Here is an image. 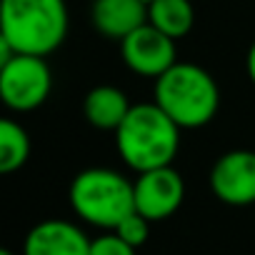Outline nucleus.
I'll list each match as a JSON object with an SVG mask.
<instances>
[{"mask_svg": "<svg viewBox=\"0 0 255 255\" xmlns=\"http://www.w3.org/2000/svg\"><path fill=\"white\" fill-rule=\"evenodd\" d=\"M115 145L125 165L138 173L173 165L180 148V128L160 110L158 103L133 105L115 130Z\"/></svg>", "mask_w": 255, "mask_h": 255, "instance_id": "f257e3e1", "label": "nucleus"}, {"mask_svg": "<svg viewBox=\"0 0 255 255\" xmlns=\"http://www.w3.org/2000/svg\"><path fill=\"white\" fill-rule=\"evenodd\" d=\"M153 103L180 128L195 130L208 125L220 108V90L213 75L195 63H175L155 78Z\"/></svg>", "mask_w": 255, "mask_h": 255, "instance_id": "f03ea898", "label": "nucleus"}, {"mask_svg": "<svg viewBox=\"0 0 255 255\" xmlns=\"http://www.w3.org/2000/svg\"><path fill=\"white\" fill-rule=\"evenodd\" d=\"M68 35L65 0H3L0 38L20 55H50Z\"/></svg>", "mask_w": 255, "mask_h": 255, "instance_id": "7ed1b4c3", "label": "nucleus"}, {"mask_svg": "<svg viewBox=\"0 0 255 255\" xmlns=\"http://www.w3.org/2000/svg\"><path fill=\"white\" fill-rule=\"evenodd\" d=\"M68 198L80 220L103 230H115L128 215L135 213L133 183L110 168H88L78 173Z\"/></svg>", "mask_w": 255, "mask_h": 255, "instance_id": "20e7f679", "label": "nucleus"}, {"mask_svg": "<svg viewBox=\"0 0 255 255\" xmlns=\"http://www.w3.org/2000/svg\"><path fill=\"white\" fill-rule=\"evenodd\" d=\"M53 88V75L40 55H15L0 65V98L10 110L30 113L40 108Z\"/></svg>", "mask_w": 255, "mask_h": 255, "instance_id": "39448f33", "label": "nucleus"}, {"mask_svg": "<svg viewBox=\"0 0 255 255\" xmlns=\"http://www.w3.org/2000/svg\"><path fill=\"white\" fill-rule=\"evenodd\" d=\"M120 53L128 68L145 78H160L178 63L175 40L150 23L120 40Z\"/></svg>", "mask_w": 255, "mask_h": 255, "instance_id": "423d86ee", "label": "nucleus"}, {"mask_svg": "<svg viewBox=\"0 0 255 255\" xmlns=\"http://www.w3.org/2000/svg\"><path fill=\"white\" fill-rule=\"evenodd\" d=\"M133 188H135V210L150 223L170 218L183 205L185 198L183 175L173 165L138 173Z\"/></svg>", "mask_w": 255, "mask_h": 255, "instance_id": "0eeeda50", "label": "nucleus"}, {"mask_svg": "<svg viewBox=\"0 0 255 255\" xmlns=\"http://www.w3.org/2000/svg\"><path fill=\"white\" fill-rule=\"evenodd\" d=\"M210 190L225 205H253L255 203V153L230 150L220 155L210 170Z\"/></svg>", "mask_w": 255, "mask_h": 255, "instance_id": "6e6552de", "label": "nucleus"}, {"mask_svg": "<svg viewBox=\"0 0 255 255\" xmlns=\"http://www.w3.org/2000/svg\"><path fill=\"white\" fill-rule=\"evenodd\" d=\"M90 238L70 220H43L30 228L23 255H90Z\"/></svg>", "mask_w": 255, "mask_h": 255, "instance_id": "1a4fd4ad", "label": "nucleus"}, {"mask_svg": "<svg viewBox=\"0 0 255 255\" xmlns=\"http://www.w3.org/2000/svg\"><path fill=\"white\" fill-rule=\"evenodd\" d=\"M90 20L100 35L110 40H125L148 23V3L145 0H93Z\"/></svg>", "mask_w": 255, "mask_h": 255, "instance_id": "9d476101", "label": "nucleus"}, {"mask_svg": "<svg viewBox=\"0 0 255 255\" xmlns=\"http://www.w3.org/2000/svg\"><path fill=\"white\" fill-rule=\"evenodd\" d=\"M130 108L133 105L128 103V95L115 85H98L83 100L85 120L98 130H118Z\"/></svg>", "mask_w": 255, "mask_h": 255, "instance_id": "9b49d317", "label": "nucleus"}, {"mask_svg": "<svg viewBox=\"0 0 255 255\" xmlns=\"http://www.w3.org/2000/svg\"><path fill=\"white\" fill-rule=\"evenodd\" d=\"M148 23L173 40H180L190 33L195 23V10L190 0H153L148 3Z\"/></svg>", "mask_w": 255, "mask_h": 255, "instance_id": "f8f14e48", "label": "nucleus"}, {"mask_svg": "<svg viewBox=\"0 0 255 255\" xmlns=\"http://www.w3.org/2000/svg\"><path fill=\"white\" fill-rule=\"evenodd\" d=\"M30 158V138L25 128L10 118L0 120V173H15Z\"/></svg>", "mask_w": 255, "mask_h": 255, "instance_id": "ddd939ff", "label": "nucleus"}, {"mask_svg": "<svg viewBox=\"0 0 255 255\" xmlns=\"http://www.w3.org/2000/svg\"><path fill=\"white\" fill-rule=\"evenodd\" d=\"M113 233H118L128 245H133V248H140V245H145L148 243V235H150V220L148 218H143L138 210L135 213H130L128 215Z\"/></svg>", "mask_w": 255, "mask_h": 255, "instance_id": "4468645a", "label": "nucleus"}, {"mask_svg": "<svg viewBox=\"0 0 255 255\" xmlns=\"http://www.w3.org/2000/svg\"><path fill=\"white\" fill-rule=\"evenodd\" d=\"M138 248L128 245L118 233H105L90 243V255H135Z\"/></svg>", "mask_w": 255, "mask_h": 255, "instance_id": "2eb2a0df", "label": "nucleus"}, {"mask_svg": "<svg viewBox=\"0 0 255 255\" xmlns=\"http://www.w3.org/2000/svg\"><path fill=\"white\" fill-rule=\"evenodd\" d=\"M245 68H248V78H250V83L255 85V40H253V45H250V50H248Z\"/></svg>", "mask_w": 255, "mask_h": 255, "instance_id": "dca6fc26", "label": "nucleus"}, {"mask_svg": "<svg viewBox=\"0 0 255 255\" xmlns=\"http://www.w3.org/2000/svg\"><path fill=\"white\" fill-rule=\"evenodd\" d=\"M0 255H15V253H13V250H8V248H5V250H0Z\"/></svg>", "mask_w": 255, "mask_h": 255, "instance_id": "f3484780", "label": "nucleus"}, {"mask_svg": "<svg viewBox=\"0 0 255 255\" xmlns=\"http://www.w3.org/2000/svg\"><path fill=\"white\" fill-rule=\"evenodd\" d=\"M145 3H153V0H145Z\"/></svg>", "mask_w": 255, "mask_h": 255, "instance_id": "a211bd4d", "label": "nucleus"}]
</instances>
